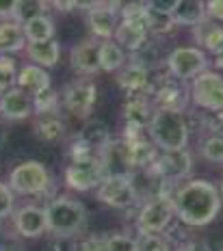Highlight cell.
I'll list each match as a JSON object with an SVG mask.
<instances>
[{
    "instance_id": "cell-22",
    "label": "cell",
    "mask_w": 223,
    "mask_h": 251,
    "mask_svg": "<svg viewBox=\"0 0 223 251\" xmlns=\"http://www.w3.org/2000/svg\"><path fill=\"white\" fill-rule=\"evenodd\" d=\"M154 111H156V108H152V104L145 100V96L128 98V102L124 104V119H126V126L148 130Z\"/></svg>"
},
{
    "instance_id": "cell-3",
    "label": "cell",
    "mask_w": 223,
    "mask_h": 251,
    "mask_svg": "<svg viewBox=\"0 0 223 251\" xmlns=\"http://www.w3.org/2000/svg\"><path fill=\"white\" fill-rule=\"evenodd\" d=\"M148 132L152 137V143L163 151L186 150V143H189V124L182 113L156 108L148 126Z\"/></svg>"
},
{
    "instance_id": "cell-50",
    "label": "cell",
    "mask_w": 223,
    "mask_h": 251,
    "mask_svg": "<svg viewBox=\"0 0 223 251\" xmlns=\"http://www.w3.org/2000/svg\"><path fill=\"white\" fill-rule=\"evenodd\" d=\"M4 245H7V240H4V236H2V234H0V251H2Z\"/></svg>"
},
{
    "instance_id": "cell-36",
    "label": "cell",
    "mask_w": 223,
    "mask_h": 251,
    "mask_svg": "<svg viewBox=\"0 0 223 251\" xmlns=\"http://www.w3.org/2000/svg\"><path fill=\"white\" fill-rule=\"evenodd\" d=\"M67 154H70V158H72V165H82V163H93V160H98V151H93L89 145L82 143L78 137L70 145Z\"/></svg>"
},
{
    "instance_id": "cell-27",
    "label": "cell",
    "mask_w": 223,
    "mask_h": 251,
    "mask_svg": "<svg viewBox=\"0 0 223 251\" xmlns=\"http://www.w3.org/2000/svg\"><path fill=\"white\" fill-rule=\"evenodd\" d=\"M195 41L199 46V50H208L212 54H219L223 50V26L210 24L208 20H204L201 24L195 26Z\"/></svg>"
},
{
    "instance_id": "cell-23",
    "label": "cell",
    "mask_w": 223,
    "mask_h": 251,
    "mask_svg": "<svg viewBox=\"0 0 223 251\" xmlns=\"http://www.w3.org/2000/svg\"><path fill=\"white\" fill-rule=\"evenodd\" d=\"M173 22L180 26H195L206 20V4L199 0H178L173 4Z\"/></svg>"
},
{
    "instance_id": "cell-49",
    "label": "cell",
    "mask_w": 223,
    "mask_h": 251,
    "mask_svg": "<svg viewBox=\"0 0 223 251\" xmlns=\"http://www.w3.org/2000/svg\"><path fill=\"white\" fill-rule=\"evenodd\" d=\"M215 65L219 67V70H223V50L219 52V54H215Z\"/></svg>"
},
{
    "instance_id": "cell-12",
    "label": "cell",
    "mask_w": 223,
    "mask_h": 251,
    "mask_svg": "<svg viewBox=\"0 0 223 251\" xmlns=\"http://www.w3.org/2000/svg\"><path fill=\"white\" fill-rule=\"evenodd\" d=\"M173 219V206L165 200L145 201L141 212L137 214V232L139 236L145 234H165V229L171 226Z\"/></svg>"
},
{
    "instance_id": "cell-52",
    "label": "cell",
    "mask_w": 223,
    "mask_h": 251,
    "mask_svg": "<svg viewBox=\"0 0 223 251\" xmlns=\"http://www.w3.org/2000/svg\"><path fill=\"white\" fill-rule=\"evenodd\" d=\"M169 251H186V249H184V247H171Z\"/></svg>"
},
{
    "instance_id": "cell-41",
    "label": "cell",
    "mask_w": 223,
    "mask_h": 251,
    "mask_svg": "<svg viewBox=\"0 0 223 251\" xmlns=\"http://www.w3.org/2000/svg\"><path fill=\"white\" fill-rule=\"evenodd\" d=\"M106 236H87L74 240V251H104Z\"/></svg>"
},
{
    "instance_id": "cell-46",
    "label": "cell",
    "mask_w": 223,
    "mask_h": 251,
    "mask_svg": "<svg viewBox=\"0 0 223 251\" xmlns=\"http://www.w3.org/2000/svg\"><path fill=\"white\" fill-rule=\"evenodd\" d=\"M52 7H56V9H63V11H72V9L80 7V2H52Z\"/></svg>"
},
{
    "instance_id": "cell-14",
    "label": "cell",
    "mask_w": 223,
    "mask_h": 251,
    "mask_svg": "<svg viewBox=\"0 0 223 251\" xmlns=\"http://www.w3.org/2000/svg\"><path fill=\"white\" fill-rule=\"evenodd\" d=\"M13 227L22 238H39L41 234L48 232L46 223V210L39 206H22L13 217Z\"/></svg>"
},
{
    "instance_id": "cell-18",
    "label": "cell",
    "mask_w": 223,
    "mask_h": 251,
    "mask_svg": "<svg viewBox=\"0 0 223 251\" xmlns=\"http://www.w3.org/2000/svg\"><path fill=\"white\" fill-rule=\"evenodd\" d=\"M98 39H82L72 48L70 61L78 74L82 76H91L96 72H100V56H98Z\"/></svg>"
},
{
    "instance_id": "cell-51",
    "label": "cell",
    "mask_w": 223,
    "mask_h": 251,
    "mask_svg": "<svg viewBox=\"0 0 223 251\" xmlns=\"http://www.w3.org/2000/svg\"><path fill=\"white\" fill-rule=\"evenodd\" d=\"M219 197L223 200V180H221V186H219Z\"/></svg>"
},
{
    "instance_id": "cell-45",
    "label": "cell",
    "mask_w": 223,
    "mask_h": 251,
    "mask_svg": "<svg viewBox=\"0 0 223 251\" xmlns=\"http://www.w3.org/2000/svg\"><path fill=\"white\" fill-rule=\"evenodd\" d=\"M184 249H186V251H212V249L208 247V243H201V240H195V243H189Z\"/></svg>"
},
{
    "instance_id": "cell-8",
    "label": "cell",
    "mask_w": 223,
    "mask_h": 251,
    "mask_svg": "<svg viewBox=\"0 0 223 251\" xmlns=\"http://www.w3.org/2000/svg\"><path fill=\"white\" fill-rule=\"evenodd\" d=\"M98 165L104 177H115V176H132L134 165H132V154H130V143L124 139L111 141L106 148L98 151Z\"/></svg>"
},
{
    "instance_id": "cell-31",
    "label": "cell",
    "mask_w": 223,
    "mask_h": 251,
    "mask_svg": "<svg viewBox=\"0 0 223 251\" xmlns=\"http://www.w3.org/2000/svg\"><path fill=\"white\" fill-rule=\"evenodd\" d=\"M130 154H132V165H134V171L137 169H148L152 167V163L156 160V145L152 141H145V139H139L130 143Z\"/></svg>"
},
{
    "instance_id": "cell-35",
    "label": "cell",
    "mask_w": 223,
    "mask_h": 251,
    "mask_svg": "<svg viewBox=\"0 0 223 251\" xmlns=\"http://www.w3.org/2000/svg\"><path fill=\"white\" fill-rule=\"evenodd\" d=\"M56 106H59V96H56L52 87H48L46 91H41L33 98V111L39 117L41 115H52V111H56Z\"/></svg>"
},
{
    "instance_id": "cell-19",
    "label": "cell",
    "mask_w": 223,
    "mask_h": 251,
    "mask_svg": "<svg viewBox=\"0 0 223 251\" xmlns=\"http://www.w3.org/2000/svg\"><path fill=\"white\" fill-rule=\"evenodd\" d=\"M148 26H145L143 18L141 20H119L115 35H113V41L119 46V48L126 50H139L141 46L148 41Z\"/></svg>"
},
{
    "instance_id": "cell-24",
    "label": "cell",
    "mask_w": 223,
    "mask_h": 251,
    "mask_svg": "<svg viewBox=\"0 0 223 251\" xmlns=\"http://www.w3.org/2000/svg\"><path fill=\"white\" fill-rule=\"evenodd\" d=\"M78 139L82 143H87L93 151H100L102 148H106L111 143V130L102 119H87L82 130L78 132Z\"/></svg>"
},
{
    "instance_id": "cell-15",
    "label": "cell",
    "mask_w": 223,
    "mask_h": 251,
    "mask_svg": "<svg viewBox=\"0 0 223 251\" xmlns=\"http://www.w3.org/2000/svg\"><path fill=\"white\" fill-rule=\"evenodd\" d=\"M102 180H104V176H102L98 160H93V163H82V165H70L65 169V184L70 186L72 191L87 193V191H91V188L100 186Z\"/></svg>"
},
{
    "instance_id": "cell-10",
    "label": "cell",
    "mask_w": 223,
    "mask_h": 251,
    "mask_svg": "<svg viewBox=\"0 0 223 251\" xmlns=\"http://www.w3.org/2000/svg\"><path fill=\"white\" fill-rule=\"evenodd\" d=\"M96 197L111 208H132L139 200L130 176L104 177L100 182V186H98Z\"/></svg>"
},
{
    "instance_id": "cell-11",
    "label": "cell",
    "mask_w": 223,
    "mask_h": 251,
    "mask_svg": "<svg viewBox=\"0 0 223 251\" xmlns=\"http://www.w3.org/2000/svg\"><path fill=\"white\" fill-rule=\"evenodd\" d=\"M145 171H149L152 176L160 177V180H182V177L191 176L193 171V158L186 150H173V151H163L156 156V160L152 167H148Z\"/></svg>"
},
{
    "instance_id": "cell-29",
    "label": "cell",
    "mask_w": 223,
    "mask_h": 251,
    "mask_svg": "<svg viewBox=\"0 0 223 251\" xmlns=\"http://www.w3.org/2000/svg\"><path fill=\"white\" fill-rule=\"evenodd\" d=\"M35 137L46 143H56L65 137V124L56 115H41L35 122Z\"/></svg>"
},
{
    "instance_id": "cell-20",
    "label": "cell",
    "mask_w": 223,
    "mask_h": 251,
    "mask_svg": "<svg viewBox=\"0 0 223 251\" xmlns=\"http://www.w3.org/2000/svg\"><path fill=\"white\" fill-rule=\"evenodd\" d=\"M117 85L130 98L145 96V93H149V72H145L139 65H132V63L124 65L117 76Z\"/></svg>"
},
{
    "instance_id": "cell-17",
    "label": "cell",
    "mask_w": 223,
    "mask_h": 251,
    "mask_svg": "<svg viewBox=\"0 0 223 251\" xmlns=\"http://www.w3.org/2000/svg\"><path fill=\"white\" fill-rule=\"evenodd\" d=\"M0 115L11 122H24L33 115V98L18 87L11 89L0 96Z\"/></svg>"
},
{
    "instance_id": "cell-4",
    "label": "cell",
    "mask_w": 223,
    "mask_h": 251,
    "mask_svg": "<svg viewBox=\"0 0 223 251\" xmlns=\"http://www.w3.org/2000/svg\"><path fill=\"white\" fill-rule=\"evenodd\" d=\"M7 184L18 195H48L50 191H54V180L50 177V171L37 160H26L13 167Z\"/></svg>"
},
{
    "instance_id": "cell-5",
    "label": "cell",
    "mask_w": 223,
    "mask_h": 251,
    "mask_svg": "<svg viewBox=\"0 0 223 251\" xmlns=\"http://www.w3.org/2000/svg\"><path fill=\"white\" fill-rule=\"evenodd\" d=\"M149 93L154 96V102H156L160 111L182 113L191 100L189 87L184 82L175 80L173 76H169L167 70L163 74H156V82L149 85Z\"/></svg>"
},
{
    "instance_id": "cell-26",
    "label": "cell",
    "mask_w": 223,
    "mask_h": 251,
    "mask_svg": "<svg viewBox=\"0 0 223 251\" xmlns=\"http://www.w3.org/2000/svg\"><path fill=\"white\" fill-rule=\"evenodd\" d=\"M26 48V37L18 22H0V56Z\"/></svg>"
},
{
    "instance_id": "cell-1",
    "label": "cell",
    "mask_w": 223,
    "mask_h": 251,
    "mask_svg": "<svg viewBox=\"0 0 223 251\" xmlns=\"http://www.w3.org/2000/svg\"><path fill=\"white\" fill-rule=\"evenodd\" d=\"M173 214L191 227H204L217 219L221 210L219 188L208 180H191L178 186L171 201Z\"/></svg>"
},
{
    "instance_id": "cell-40",
    "label": "cell",
    "mask_w": 223,
    "mask_h": 251,
    "mask_svg": "<svg viewBox=\"0 0 223 251\" xmlns=\"http://www.w3.org/2000/svg\"><path fill=\"white\" fill-rule=\"evenodd\" d=\"M13 203H15V193L9 188V184L0 182V221L13 212Z\"/></svg>"
},
{
    "instance_id": "cell-9",
    "label": "cell",
    "mask_w": 223,
    "mask_h": 251,
    "mask_svg": "<svg viewBox=\"0 0 223 251\" xmlns=\"http://www.w3.org/2000/svg\"><path fill=\"white\" fill-rule=\"evenodd\" d=\"M82 7L87 9V24L89 30L93 33V37L100 41H108L115 35V28L119 24V13L117 9H122V4L117 2H91Z\"/></svg>"
},
{
    "instance_id": "cell-7",
    "label": "cell",
    "mask_w": 223,
    "mask_h": 251,
    "mask_svg": "<svg viewBox=\"0 0 223 251\" xmlns=\"http://www.w3.org/2000/svg\"><path fill=\"white\" fill-rule=\"evenodd\" d=\"M191 100L195 106L212 113H223V76L217 72H204L191 82Z\"/></svg>"
},
{
    "instance_id": "cell-39",
    "label": "cell",
    "mask_w": 223,
    "mask_h": 251,
    "mask_svg": "<svg viewBox=\"0 0 223 251\" xmlns=\"http://www.w3.org/2000/svg\"><path fill=\"white\" fill-rule=\"evenodd\" d=\"M104 251H137V238L122 232L111 234V236H106Z\"/></svg>"
},
{
    "instance_id": "cell-28",
    "label": "cell",
    "mask_w": 223,
    "mask_h": 251,
    "mask_svg": "<svg viewBox=\"0 0 223 251\" xmlns=\"http://www.w3.org/2000/svg\"><path fill=\"white\" fill-rule=\"evenodd\" d=\"M24 37L28 44H44V41H52L54 39V22L48 15H37V18L28 20L22 24Z\"/></svg>"
},
{
    "instance_id": "cell-2",
    "label": "cell",
    "mask_w": 223,
    "mask_h": 251,
    "mask_svg": "<svg viewBox=\"0 0 223 251\" xmlns=\"http://www.w3.org/2000/svg\"><path fill=\"white\" fill-rule=\"evenodd\" d=\"M46 223L48 232L54 236L72 238L80 234L87 226V208L82 201L72 197H54L46 203Z\"/></svg>"
},
{
    "instance_id": "cell-25",
    "label": "cell",
    "mask_w": 223,
    "mask_h": 251,
    "mask_svg": "<svg viewBox=\"0 0 223 251\" xmlns=\"http://www.w3.org/2000/svg\"><path fill=\"white\" fill-rule=\"evenodd\" d=\"M26 54L28 59L37 67H54L61 59V46L59 41H44V44H26Z\"/></svg>"
},
{
    "instance_id": "cell-37",
    "label": "cell",
    "mask_w": 223,
    "mask_h": 251,
    "mask_svg": "<svg viewBox=\"0 0 223 251\" xmlns=\"http://www.w3.org/2000/svg\"><path fill=\"white\" fill-rule=\"evenodd\" d=\"M201 154H204V158L210 160V163L221 165L223 163V137H219V134L206 137L204 143H201Z\"/></svg>"
},
{
    "instance_id": "cell-34",
    "label": "cell",
    "mask_w": 223,
    "mask_h": 251,
    "mask_svg": "<svg viewBox=\"0 0 223 251\" xmlns=\"http://www.w3.org/2000/svg\"><path fill=\"white\" fill-rule=\"evenodd\" d=\"M18 87V63L11 56H0V96Z\"/></svg>"
},
{
    "instance_id": "cell-16",
    "label": "cell",
    "mask_w": 223,
    "mask_h": 251,
    "mask_svg": "<svg viewBox=\"0 0 223 251\" xmlns=\"http://www.w3.org/2000/svg\"><path fill=\"white\" fill-rule=\"evenodd\" d=\"M173 4L175 2H165V0H156V2H145L143 11V22L148 26V33L154 35H167L175 26L173 22Z\"/></svg>"
},
{
    "instance_id": "cell-13",
    "label": "cell",
    "mask_w": 223,
    "mask_h": 251,
    "mask_svg": "<svg viewBox=\"0 0 223 251\" xmlns=\"http://www.w3.org/2000/svg\"><path fill=\"white\" fill-rule=\"evenodd\" d=\"M96 100H98V89L87 78L74 80L63 91V106L78 119L89 117L93 106H96Z\"/></svg>"
},
{
    "instance_id": "cell-6",
    "label": "cell",
    "mask_w": 223,
    "mask_h": 251,
    "mask_svg": "<svg viewBox=\"0 0 223 251\" xmlns=\"http://www.w3.org/2000/svg\"><path fill=\"white\" fill-rule=\"evenodd\" d=\"M167 72L175 80H195L199 74L208 72V56L204 50L180 46L167 56Z\"/></svg>"
},
{
    "instance_id": "cell-44",
    "label": "cell",
    "mask_w": 223,
    "mask_h": 251,
    "mask_svg": "<svg viewBox=\"0 0 223 251\" xmlns=\"http://www.w3.org/2000/svg\"><path fill=\"white\" fill-rule=\"evenodd\" d=\"M15 2H0V18H13Z\"/></svg>"
},
{
    "instance_id": "cell-47",
    "label": "cell",
    "mask_w": 223,
    "mask_h": 251,
    "mask_svg": "<svg viewBox=\"0 0 223 251\" xmlns=\"http://www.w3.org/2000/svg\"><path fill=\"white\" fill-rule=\"evenodd\" d=\"M2 251H26V249H24L20 243H7V245L2 247Z\"/></svg>"
},
{
    "instance_id": "cell-21",
    "label": "cell",
    "mask_w": 223,
    "mask_h": 251,
    "mask_svg": "<svg viewBox=\"0 0 223 251\" xmlns=\"http://www.w3.org/2000/svg\"><path fill=\"white\" fill-rule=\"evenodd\" d=\"M50 85V74L44 70V67L37 65H24L22 70L18 72V89H22L24 93H28L30 98H35L37 93L46 91Z\"/></svg>"
},
{
    "instance_id": "cell-48",
    "label": "cell",
    "mask_w": 223,
    "mask_h": 251,
    "mask_svg": "<svg viewBox=\"0 0 223 251\" xmlns=\"http://www.w3.org/2000/svg\"><path fill=\"white\" fill-rule=\"evenodd\" d=\"M4 141H7V128H4L2 122H0V148L4 145Z\"/></svg>"
},
{
    "instance_id": "cell-42",
    "label": "cell",
    "mask_w": 223,
    "mask_h": 251,
    "mask_svg": "<svg viewBox=\"0 0 223 251\" xmlns=\"http://www.w3.org/2000/svg\"><path fill=\"white\" fill-rule=\"evenodd\" d=\"M46 251H74V238L54 236L46 243Z\"/></svg>"
},
{
    "instance_id": "cell-33",
    "label": "cell",
    "mask_w": 223,
    "mask_h": 251,
    "mask_svg": "<svg viewBox=\"0 0 223 251\" xmlns=\"http://www.w3.org/2000/svg\"><path fill=\"white\" fill-rule=\"evenodd\" d=\"M46 7L48 4L41 2V0H18L13 9V18H15V22L22 26L24 22L37 18V15H46Z\"/></svg>"
},
{
    "instance_id": "cell-32",
    "label": "cell",
    "mask_w": 223,
    "mask_h": 251,
    "mask_svg": "<svg viewBox=\"0 0 223 251\" xmlns=\"http://www.w3.org/2000/svg\"><path fill=\"white\" fill-rule=\"evenodd\" d=\"M130 63H132V65L143 67L145 72L158 70V48L148 39L139 50L130 52Z\"/></svg>"
},
{
    "instance_id": "cell-30",
    "label": "cell",
    "mask_w": 223,
    "mask_h": 251,
    "mask_svg": "<svg viewBox=\"0 0 223 251\" xmlns=\"http://www.w3.org/2000/svg\"><path fill=\"white\" fill-rule=\"evenodd\" d=\"M98 56H100V70L102 72H117L124 67L126 63V54L119 48L113 39L108 41H100L98 46Z\"/></svg>"
},
{
    "instance_id": "cell-43",
    "label": "cell",
    "mask_w": 223,
    "mask_h": 251,
    "mask_svg": "<svg viewBox=\"0 0 223 251\" xmlns=\"http://www.w3.org/2000/svg\"><path fill=\"white\" fill-rule=\"evenodd\" d=\"M206 18L223 22V0H210V2L206 4Z\"/></svg>"
},
{
    "instance_id": "cell-38",
    "label": "cell",
    "mask_w": 223,
    "mask_h": 251,
    "mask_svg": "<svg viewBox=\"0 0 223 251\" xmlns=\"http://www.w3.org/2000/svg\"><path fill=\"white\" fill-rule=\"evenodd\" d=\"M171 243L165 234H145L137 238V251H169Z\"/></svg>"
}]
</instances>
